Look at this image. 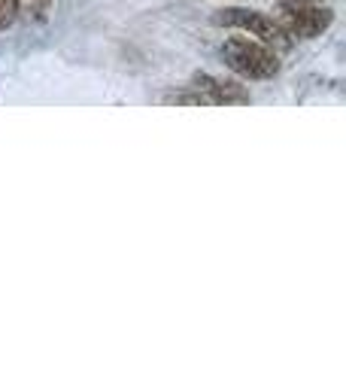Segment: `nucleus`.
Masks as SVG:
<instances>
[{
  "label": "nucleus",
  "mask_w": 346,
  "mask_h": 365,
  "mask_svg": "<svg viewBox=\"0 0 346 365\" xmlns=\"http://www.w3.org/2000/svg\"><path fill=\"white\" fill-rule=\"evenodd\" d=\"M222 61L228 71H234L243 79H273L280 73V52H273L271 46H264L258 40L249 37H228L222 43Z\"/></svg>",
  "instance_id": "nucleus-1"
},
{
  "label": "nucleus",
  "mask_w": 346,
  "mask_h": 365,
  "mask_svg": "<svg viewBox=\"0 0 346 365\" xmlns=\"http://www.w3.org/2000/svg\"><path fill=\"white\" fill-rule=\"evenodd\" d=\"M213 25L216 28H237V31H246L252 34L258 43L271 46L273 52H285L292 49V37L280 28V21L271 19L268 13H258V9H240V6H231V9H219L213 13Z\"/></svg>",
  "instance_id": "nucleus-2"
},
{
  "label": "nucleus",
  "mask_w": 346,
  "mask_h": 365,
  "mask_svg": "<svg viewBox=\"0 0 346 365\" xmlns=\"http://www.w3.org/2000/svg\"><path fill=\"white\" fill-rule=\"evenodd\" d=\"M276 21L280 28L288 34V37L298 40H313L322 37L331 25H334V13L328 6L319 4H295V0H283L280 13H276Z\"/></svg>",
  "instance_id": "nucleus-3"
},
{
  "label": "nucleus",
  "mask_w": 346,
  "mask_h": 365,
  "mask_svg": "<svg viewBox=\"0 0 346 365\" xmlns=\"http://www.w3.org/2000/svg\"><path fill=\"white\" fill-rule=\"evenodd\" d=\"M192 86L206 98L210 107H246L252 104V95L246 86L234 83V79H219L210 73H194Z\"/></svg>",
  "instance_id": "nucleus-4"
},
{
  "label": "nucleus",
  "mask_w": 346,
  "mask_h": 365,
  "mask_svg": "<svg viewBox=\"0 0 346 365\" xmlns=\"http://www.w3.org/2000/svg\"><path fill=\"white\" fill-rule=\"evenodd\" d=\"M164 104H177V107H210L206 98L198 88H186V91H173V95H164Z\"/></svg>",
  "instance_id": "nucleus-5"
},
{
  "label": "nucleus",
  "mask_w": 346,
  "mask_h": 365,
  "mask_svg": "<svg viewBox=\"0 0 346 365\" xmlns=\"http://www.w3.org/2000/svg\"><path fill=\"white\" fill-rule=\"evenodd\" d=\"M52 9V0H19V13L28 16L31 21H46Z\"/></svg>",
  "instance_id": "nucleus-6"
},
{
  "label": "nucleus",
  "mask_w": 346,
  "mask_h": 365,
  "mask_svg": "<svg viewBox=\"0 0 346 365\" xmlns=\"http://www.w3.org/2000/svg\"><path fill=\"white\" fill-rule=\"evenodd\" d=\"M19 19V0H0V31L13 28Z\"/></svg>",
  "instance_id": "nucleus-7"
},
{
  "label": "nucleus",
  "mask_w": 346,
  "mask_h": 365,
  "mask_svg": "<svg viewBox=\"0 0 346 365\" xmlns=\"http://www.w3.org/2000/svg\"><path fill=\"white\" fill-rule=\"evenodd\" d=\"M295 4H319V0H295Z\"/></svg>",
  "instance_id": "nucleus-8"
}]
</instances>
